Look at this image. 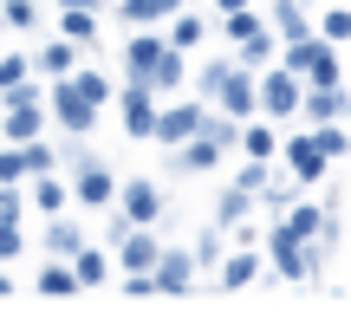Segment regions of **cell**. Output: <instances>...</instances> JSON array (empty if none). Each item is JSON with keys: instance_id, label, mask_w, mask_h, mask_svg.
Instances as JSON below:
<instances>
[{"instance_id": "obj_1", "label": "cell", "mask_w": 351, "mask_h": 325, "mask_svg": "<svg viewBox=\"0 0 351 325\" xmlns=\"http://www.w3.org/2000/svg\"><path fill=\"white\" fill-rule=\"evenodd\" d=\"M124 78L150 85L156 98H169V91H182V78H189V52H176L156 26H130V39H124Z\"/></svg>"}, {"instance_id": "obj_2", "label": "cell", "mask_w": 351, "mask_h": 325, "mask_svg": "<svg viewBox=\"0 0 351 325\" xmlns=\"http://www.w3.org/2000/svg\"><path fill=\"white\" fill-rule=\"evenodd\" d=\"M234 137H241V124H234V117L208 111L195 137H182V143L169 150V169H176V176H202V169H215V162L234 150Z\"/></svg>"}, {"instance_id": "obj_3", "label": "cell", "mask_w": 351, "mask_h": 325, "mask_svg": "<svg viewBox=\"0 0 351 325\" xmlns=\"http://www.w3.org/2000/svg\"><path fill=\"white\" fill-rule=\"evenodd\" d=\"M300 91H306V78H293L287 65H261V72H254V117H300Z\"/></svg>"}, {"instance_id": "obj_4", "label": "cell", "mask_w": 351, "mask_h": 325, "mask_svg": "<svg viewBox=\"0 0 351 325\" xmlns=\"http://www.w3.org/2000/svg\"><path fill=\"white\" fill-rule=\"evenodd\" d=\"M280 65H287L293 78H306V85H332V78H339V46L319 39V33L287 39V46H280Z\"/></svg>"}, {"instance_id": "obj_5", "label": "cell", "mask_w": 351, "mask_h": 325, "mask_svg": "<svg viewBox=\"0 0 351 325\" xmlns=\"http://www.w3.org/2000/svg\"><path fill=\"white\" fill-rule=\"evenodd\" d=\"M46 124H59L65 137H91V130H98V104H85L65 78H52V91H46Z\"/></svg>"}, {"instance_id": "obj_6", "label": "cell", "mask_w": 351, "mask_h": 325, "mask_svg": "<svg viewBox=\"0 0 351 325\" xmlns=\"http://www.w3.org/2000/svg\"><path fill=\"white\" fill-rule=\"evenodd\" d=\"M111 208L124 215V221H137V228H156L163 221V189H156L150 176H124L117 195H111Z\"/></svg>"}, {"instance_id": "obj_7", "label": "cell", "mask_w": 351, "mask_h": 325, "mask_svg": "<svg viewBox=\"0 0 351 325\" xmlns=\"http://www.w3.org/2000/svg\"><path fill=\"white\" fill-rule=\"evenodd\" d=\"M202 117H208V104L202 98H176V104H156V124H150V143H163V150H176L182 137H195Z\"/></svg>"}, {"instance_id": "obj_8", "label": "cell", "mask_w": 351, "mask_h": 325, "mask_svg": "<svg viewBox=\"0 0 351 325\" xmlns=\"http://www.w3.org/2000/svg\"><path fill=\"white\" fill-rule=\"evenodd\" d=\"M280 156H287V176H293L300 189L326 182V169H332V156L319 150V130H300V137H287V143H280Z\"/></svg>"}, {"instance_id": "obj_9", "label": "cell", "mask_w": 351, "mask_h": 325, "mask_svg": "<svg viewBox=\"0 0 351 325\" xmlns=\"http://www.w3.org/2000/svg\"><path fill=\"white\" fill-rule=\"evenodd\" d=\"M111 98H117V124H124V137H150V124H156V104H163V98H156V91L150 85H137V78H124V91H111Z\"/></svg>"}, {"instance_id": "obj_10", "label": "cell", "mask_w": 351, "mask_h": 325, "mask_svg": "<svg viewBox=\"0 0 351 325\" xmlns=\"http://www.w3.org/2000/svg\"><path fill=\"white\" fill-rule=\"evenodd\" d=\"M111 195H117L111 162H98V156L72 162V202H85V208H111Z\"/></svg>"}, {"instance_id": "obj_11", "label": "cell", "mask_w": 351, "mask_h": 325, "mask_svg": "<svg viewBox=\"0 0 351 325\" xmlns=\"http://www.w3.org/2000/svg\"><path fill=\"white\" fill-rule=\"evenodd\" d=\"M300 117L306 124H345L351 117V91L332 78V85H306L300 91Z\"/></svg>"}, {"instance_id": "obj_12", "label": "cell", "mask_w": 351, "mask_h": 325, "mask_svg": "<svg viewBox=\"0 0 351 325\" xmlns=\"http://www.w3.org/2000/svg\"><path fill=\"white\" fill-rule=\"evenodd\" d=\"M111 254H117L124 274H150L156 254H163V241H156V228H124V234L111 241Z\"/></svg>"}, {"instance_id": "obj_13", "label": "cell", "mask_w": 351, "mask_h": 325, "mask_svg": "<svg viewBox=\"0 0 351 325\" xmlns=\"http://www.w3.org/2000/svg\"><path fill=\"white\" fill-rule=\"evenodd\" d=\"M215 104H221V117H254V72L247 65H228V78L215 85Z\"/></svg>"}, {"instance_id": "obj_14", "label": "cell", "mask_w": 351, "mask_h": 325, "mask_svg": "<svg viewBox=\"0 0 351 325\" xmlns=\"http://www.w3.org/2000/svg\"><path fill=\"white\" fill-rule=\"evenodd\" d=\"M150 280H156V293H189L195 287V254L189 248H163L156 267H150Z\"/></svg>"}, {"instance_id": "obj_15", "label": "cell", "mask_w": 351, "mask_h": 325, "mask_svg": "<svg viewBox=\"0 0 351 325\" xmlns=\"http://www.w3.org/2000/svg\"><path fill=\"white\" fill-rule=\"evenodd\" d=\"M234 150H241V156H254V162H274V156H280L274 117H241V137H234Z\"/></svg>"}, {"instance_id": "obj_16", "label": "cell", "mask_w": 351, "mask_h": 325, "mask_svg": "<svg viewBox=\"0 0 351 325\" xmlns=\"http://www.w3.org/2000/svg\"><path fill=\"white\" fill-rule=\"evenodd\" d=\"M65 195H72V189H65V176H59V169L26 176V202H33L39 215H65Z\"/></svg>"}, {"instance_id": "obj_17", "label": "cell", "mask_w": 351, "mask_h": 325, "mask_svg": "<svg viewBox=\"0 0 351 325\" xmlns=\"http://www.w3.org/2000/svg\"><path fill=\"white\" fill-rule=\"evenodd\" d=\"M267 26H274L280 46H287V39H306V33H313V13H306L300 0H267Z\"/></svg>"}, {"instance_id": "obj_18", "label": "cell", "mask_w": 351, "mask_h": 325, "mask_svg": "<svg viewBox=\"0 0 351 325\" xmlns=\"http://www.w3.org/2000/svg\"><path fill=\"white\" fill-rule=\"evenodd\" d=\"M65 267H72L78 287H104V280H111V248H91V241H85V248H78Z\"/></svg>"}, {"instance_id": "obj_19", "label": "cell", "mask_w": 351, "mask_h": 325, "mask_svg": "<svg viewBox=\"0 0 351 325\" xmlns=\"http://www.w3.org/2000/svg\"><path fill=\"white\" fill-rule=\"evenodd\" d=\"M215 267H221V287L234 293V287H254L267 261H261V248H234V254H228V261H215Z\"/></svg>"}, {"instance_id": "obj_20", "label": "cell", "mask_w": 351, "mask_h": 325, "mask_svg": "<svg viewBox=\"0 0 351 325\" xmlns=\"http://www.w3.org/2000/svg\"><path fill=\"white\" fill-rule=\"evenodd\" d=\"M274 59H280V33L274 26H261V33H247L234 46V65H247V72H261V65H274Z\"/></svg>"}, {"instance_id": "obj_21", "label": "cell", "mask_w": 351, "mask_h": 325, "mask_svg": "<svg viewBox=\"0 0 351 325\" xmlns=\"http://www.w3.org/2000/svg\"><path fill=\"white\" fill-rule=\"evenodd\" d=\"M163 26H169V33H163V39H169V46H176V52H195V46H202V39H208V20H202V13H189V7H176V13H169V20H163Z\"/></svg>"}, {"instance_id": "obj_22", "label": "cell", "mask_w": 351, "mask_h": 325, "mask_svg": "<svg viewBox=\"0 0 351 325\" xmlns=\"http://www.w3.org/2000/svg\"><path fill=\"white\" fill-rule=\"evenodd\" d=\"M176 7H189V0H117V20L124 26H163Z\"/></svg>"}, {"instance_id": "obj_23", "label": "cell", "mask_w": 351, "mask_h": 325, "mask_svg": "<svg viewBox=\"0 0 351 325\" xmlns=\"http://www.w3.org/2000/svg\"><path fill=\"white\" fill-rule=\"evenodd\" d=\"M72 65H78V46H72V39H46V46L33 52V72L39 78H65Z\"/></svg>"}, {"instance_id": "obj_24", "label": "cell", "mask_w": 351, "mask_h": 325, "mask_svg": "<svg viewBox=\"0 0 351 325\" xmlns=\"http://www.w3.org/2000/svg\"><path fill=\"white\" fill-rule=\"evenodd\" d=\"M78 248H85V228L65 221V215H52V221H46V254H52V261H72Z\"/></svg>"}, {"instance_id": "obj_25", "label": "cell", "mask_w": 351, "mask_h": 325, "mask_svg": "<svg viewBox=\"0 0 351 325\" xmlns=\"http://www.w3.org/2000/svg\"><path fill=\"white\" fill-rule=\"evenodd\" d=\"M247 215H254V195H247V189H234V182H228L221 195H215L208 221H215V228H234V221H247Z\"/></svg>"}, {"instance_id": "obj_26", "label": "cell", "mask_w": 351, "mask_h": 325, "mask_svg": "<svg viewBox=\"0 0 351 325\" xmlns=\"http://www.w3.org/2000/svg\"><path fill=\"white\" fill-rule=\"evenodd\" d=\"M65 85H72L78 91V98H85V104H98V111H104V104H111V78H104V72H91V65H72V72H65Z\"/></svg>"}, {"instance_id": "obj_27", "label": "cell", "mask_w": 351, "mask_h": 325, "mask_svg": "<svg viewBox=\"0 0 351 325\" xmlns=\"http://www.w3.org/2000/svg\"><path fill=\"white\" fill-rule=\"evenodd\" d=\"M59 39L91 46V39H98V7H59Z\"/></svg>"}, {"instance_id": "obj_28", "label": "cell", "mask_w": 351, "mask_h": 325, "mask_svg": "<svg viewBox=\"0 0 351 325\" xmlns=\"http://www.w3.org/2000/svg\"><path fill=\"white\" fill-rule=\"evenodd\" d=\"M0 20H7V33H33L46 20V7L39 0H0Z\"/></svg>"}, {"instance_id": "obj_29", "label": "cell", "mask_w": 351, "mask_h": 325, "mask_svg": "<svg viewBox=\"0 0 351 325\" xmlns=\"http://www.w3.org/2000/svg\"><path fill=\"white\" fill-rule=\"evenodd\" d=\"M254 202H261V208H267V221H274V215H287L293 202H300V182H293V176H287V182H274V176H267V189H261Z\"/></svg>"}, {"instance_id": "obj_30", "label": "cell", "mask_w": 351, "mask_h": 325, "mask_svg": "<svg viewBox=\"0 0 351 325\" xmlns=\"http://www.w3.org/2000/svg\"><path fill=\"white\" fill-rule=\"evenodd\" d=\"M267 26V13H254V7H234V13H221V39L228 46H241L247 33H261Z\"/></svg>"}, {"instance_id": "obj_31", "label": "cell", "mask_w": 351, "mask_h": 325, "mask_svg": "<svg viewBox=\"0 0 351 325\" xmlns=\"http://www.w3.org/2000/svg\"><path fill=\"white\" fill-rule=\"evenodd\" d=\"M26 78H33V52H0V98L13 85H26Z\"/></svg>"}, {"instance_id": "obj_32", "label": "cell", "mask_w": 351, "mask_h": 325, "mask_svg": "<svg viewBox=\"0 0 351 325\" xmlns=\"http://www.w3.org/2000/svg\"><path fill=\"white\" fill-rule=\"evenodd\" d=\"M189 254H195V274H208V267L221 261V228L208 221V228H202V241H195V248H189Z\"/></svg>"}, {"instance_id": "obj_33", "label": "cell", "mask_w": 351, "mask_h": 325, "mask_svg": "<svg viewBox=\"0 0 351 325\" xmlns=\"http://www.w3.org/2000/svg\"><path fill=\"white\" fill-rule=\"evenodd\" d=\"M39 293H78L72 267H65V261H46V267H39Z\"/></svg>"}, {"instance_id": "obj_34", "label": "cell", "mask_w": 351, "mask_h": 325, "mask_svg": "<svg viewBox=\"0 0 351 325\" xmlns=\"http://www.w3.org/2000/svg\"><path fill=\"white\" fill-rule=\"evenodd\" d=\"M319 39L345 46V39H351V7H326V20H319Z\"/></svg>"}, {"instance_id": "obj_35", "label": "cell", "mask_w": 351, "mask_h": 325, "mask_svg": "<svg viewBox=\"0 0 351 325\" xmlns=\"http://www.w3.org/2000/svg\"><path fill=\"white\" fill-rule=\"evenodd\" d=\"M267 176H274V162H241V169H234V189H247V195H261V189H267Z\"/></svg>"}, {"instance_id": "obj_36", "label": "cell", "mask_w": 351, "mask_h": 325, "mask_svg": "<svg viewBox=\"0 0 351 325\" xmlns=\"http://www.w3.org/2000/svg\"><path fill=\"white\" fill-rule=\"evenodd\" d=\"M0 182H26V156H20V143H7V150H0Z\"/></svg>"}, {"instance_id": "obj_37", "label": "cell", "mask_w": 351, "mask_h": 325, "mask_svg": "<svg viewBox=\"0 0 351 325\" xmlns=\"http://www.w3.org/2000/svg\"><path fill=\"white\" fill-rule=\"evenodd\" d=\"M228 65H234V59H208V65H202V72H195L202 98H215V85H221V78H228Z\"/></svg>"}, {"instance_id": "obj_38", "label": "cell", "mask_w": 351, "mask_h": 325, "mask_svg": "<svg viewBox=\"0 0 351 325\" xmlns=\"http://www.w3.org/2000/svg\"><path fill=\"white\" fill-rule=\"evenodd\" d=\"M20 208H26L20 182H0V221H20Z\"/></svg>"}, {"instance_id": "obj_39", "label": "cell", "mask_w": 351, "mask_h": 325, "mask_svg": "<svg viewBox=\"0 0 351 325\" xmlns=\"http://www.w3.org/2000/svg\"><path fill=\"white\" fill-rule=\"evenodd\" d=\"M20 248H26V241H20V221H0V261H20Z\"/></svg>"}, {"instance_id": "obj_40", "label": "cell", "mask_w": 351, "mask_h": 325, "mask_svg": "<svg viewBox=\"0 0 351 325\" xmlns=\"http://www.w3.org/2000/svg\"><path fill=\"white\" fill-rule=\"evenodd\" d=\"M124 293H137V300H143V293H156V280L150 274H124Z\"/></svg>"}, {"instance_id": "obj_41", "label": "cell", "mask_w": 351, "mask_h": 325, "mask_svg": "<svg viewBox=\"0 0 351 325\" xmlns=\"http://www.w3.org/2000/svg\"><path fill=\"white\" fill-rule=\"evenodd\" d=\"M234 7H254V0H215V13H234Z\"/></svg>"}, {"instance_id": "obj_42", "label": "cell", "mask_w": 351, "mask_h": 325, "mask_svg": "<svg viewBox=\"0 0 351 325\" xmlns=\"http://www.w3.org/2000/svg\"><path fill=\"white\" fill-rule=\"evenodd\" d=\"M59 7H104V0H59Z\"/></svg>"}, {"instance_id": "obj_43", "label": "cell", "mask_w": 351, "mask_h": 325, "mask_svg": "<svg viewBox=\"0 0 351 325\" xmlns=\"http://www.w3.org/2000/svg\"><path fill=\"white\" fill-rule=\"evenodd\" d=\"M0 33H7V20H0Z\"/></svg>"}, {"instance_id": "obj_44", "label": "cell", "mask_w": 351, "mask_h": 325, "mask_svg": "<svg viewBox=\"0 0 351 325\" xmlns=\"http://www.w3.org/2000/svg\"><path fill=\"white\" fill-rule=\"evenodd\" d=\"M345 143H351V130H345Z\"/></svg>"}, {"instance_id": "obj_45", "label": "cell", "mask_w": 351, "mask_h": 325, "mask_svg": "<svg viewBox=\"0 0 351 325\" xmlns=\"http://www.w3.org/2000/svg\"><path fill=\"white\" fill-rule=\"evenodd\" d=\"M345 46H351V39H345Z\"/></svg>"}]
</instances>
